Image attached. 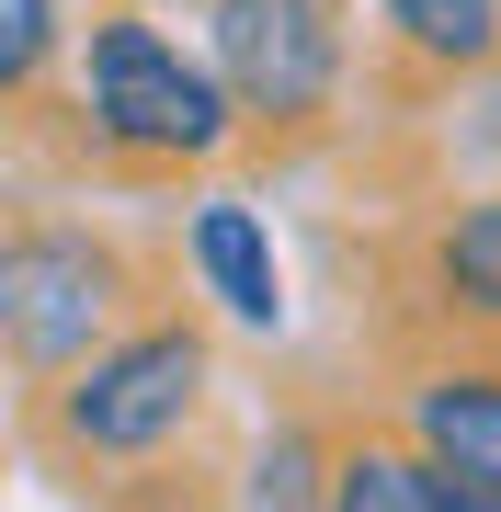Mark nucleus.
I'll return each mask as SVG.
<instances>
[{
	"label": "nucleus",
	"instance_id": "nucleus-11",
	"mask_svg": "<svg viewBox=\"0 0 501 512\" xmlns=\"http://www.w3.org/2000/svg\"><path fill=\"white\" fill-rule=\"evenodd\" d=\"M57 35H69V23H57V0H0V92H12V103H35Z\"/></svg>",
	"mask_w": 501,
	"mask_h": 512
},
{
	"label": "nucleus",
	"instance_id": "nucleus-5",
	"mask_svg": "<svg viewBox=\"0 0 501 512\" xmlns=\"http://www.w3.org/2000/svg\"><path fill=\"white\" fill-rule=\"evenodd\" d=\"M388 421L422 444L456 490H490L501 501V365H467V353H433V365L399 376Z\"/></svg>",
	"mask_w": 501,
	"mask_h": 512
},
{
	"label": "nucleus",
	"instance_id": "nucleus-9",
	"mask_svg": "<svg viewBox=\"0 0 501 512\" xmlns=\"http://www.w3.org/2000/svg\"><path fill=\"white\" fill-rule=\"evenodd\" d=\"M331 456H342V433L274 421L240 456V478H228V512H331Z\"/></svg>",
	"mask_w": 501,
	"mask_h": 512
},
{
	"label": "nucleus",
	"instance_id": "nucleus-12",
	"mask_svg": "<svg viewBox=\"0 0 501 512\" xmlns=\"http://www.w3.org/2000/svg\"><path fill=\"white\" fill-rule=\"evenodd\" d=\"M114 12H149V0H114Z\"/></svg>",
	"mask_w": 501,
	"mask_h": 512
},
{
	"label": "nucleus",
	"instance_id": "nucleus-2",
	"mask_svg": "<svg viewBox=\"0 0 501 512\" xmlns=\"http://www.w3.org/2000/svg\"><path fill=\"white\" fill-rule=\"evenodd\" d=\"M126 308H137V262L114 251L103 228H80V217H23L12 251H0V330H12L23 410L57 399L92 353L126 342Z\"/></svg>",
	"mask_w": 501,
	"mask_h": 512
},
{
	"label": "nucleus",
	"instance_id": "nucleus-3",
	"mask_svg": "<svg viewBox=\"0 0 501 512\" xmlns=\"http://www.w3.org/2000/svg\"><path fill=\"white\" fill-rule=\"evenodd\" d=\"M205 387H217V342L194 319H137L114 353H92L57 399H35V444H57L69 467H126V456H160V444L194 433Z\"/></svg>",
	"mask_w": 501,
	"mask_h": 512
},
{
	"label": "nucleus",
	"instance_id": "nucleus-8",
	"mask_svg": "<svg viewBox=\"0 0 501 512\" xmlns=\"http://www.w3.org/2000/svg\"><path fill=\"white\" fill-rule=\"evenodd\" d=\"M331 512H456V490H445V467H433L399 421H365L331 456Z\"/></svg>",
	"mask_w": 501,
	"mask_h": 512
},
{
	"label": "nucleus",
	"instance_id": "nucleus-1",
	"mask_svg": "<svg viewBox=\"0 0 501 512\" xmlns=\"http://www.w3.org/2000/svg\"><path fill=\"white\" fill-rule=\"evenodd\" d=\"M80 137L126 171H194L240 137L217 57H183L149 12H103L80 35Z\"/></svg>",
	"mask_w": 501,
	"mask_h": 512
},
{
	"label": "nucleus",
	"instance_id": "nucleus-4",
	"mask_svg": "<svg viewBox=\"0 0 501 512\" xmlns=\"http://www.w3.org/2000/svg\"><path fill=\"white\" fill-rule=\"evenodd\" d=\"M205 57H217L240 126L308 137L342 103V0H205Z\"/></svg>",
	"mask_w": 501,
	"mask_h": 512
},
{
	"label": "nucleus",
	"instance_id": "nucleus-10",
	"mask_svg": "<svg viewBox=\"0 0 501 512\" xmlns=\"http://www.w3.org/2000/svg\"><path fill=\"white\" fill-rule=\"evenodd\" d=\"M376 23H388V46H410L422 69H501V0H376Z\"/></svg>",
	"mask_w": 501,
	"mask_h": 512
},
{
	"label": "nucleus",
	"instance_id": "nucleus-7",
	"mask_svg": "<svg viewBox=\"0 0 501 512\" xmlns=\"http://www.w3.org/2000/svg\"><path fill=\"white\" fill-rule=\"evenodd\" d=\"M422 296H433L445 319L501 330V194H467V205L433 217V239H422Z\"/></svg>",
	"mask_w": 501,
	"mask_h": 512
},
{
	"label": "nucleus",
	"instance_id": "nucleus-6",
	"mask_svg": "<svg viewBox=\"0 0 501 512\" xmlns=\"http://www.w3.org/2000/svg\"><path fill=\"white\" fill-rule=\"evenodd\" d=\"M183 251H194L205 296H217L240 330H285V262H274V239H262V217H251V205L205 194L194 217H183Z\"/></svg>",
	"mask_w": 501,
	"mask_h": 512
}]
</instances>
